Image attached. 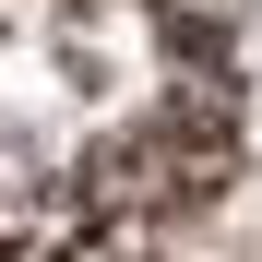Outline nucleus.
I'll use <instances>...</instances> for the list:
<instances>
[{
	"label": "nucleus",
	"mask_w": 262,
	"mask_h": 262,
	"mask_svg": "<svg viewBox=\"0 0 262 262\" xmlns=\"http://www.w3.org/2000/svg\"><path fill=\"white\" fill-rule=\"evenodd\" d=\"M238 167V72L191 0H0V262H155Z\"/></svg>",
	"instance_id": "nucleus-1"
}]
</instances>
